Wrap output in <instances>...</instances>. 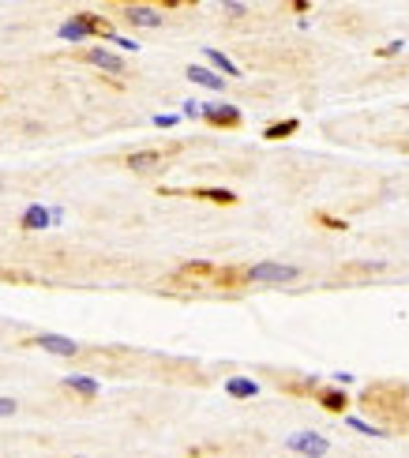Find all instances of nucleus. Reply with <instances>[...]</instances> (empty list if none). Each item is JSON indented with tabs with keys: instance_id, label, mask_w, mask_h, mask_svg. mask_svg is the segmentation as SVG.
<instances>
[{
	"instance_id": "nucleus-2",
	"label": "nucleus",
	"mask_w": 409,
	"mask_h": 458,
	"mask_svg": "<svg viewBox=\"0 0 409 458\" xmlns=\"http://www.w3.org/2000/svg\"><path fill=\"white\" fill-rule=\"evenodd\" d=\"M301 278V267L278 263V260H259L244 267V286H293Z\"/></svg>"
},
{
	"instance_id": "nucleus-24",
	"label": "nucleus",
	"mask_w": 409,
	"mask_h": 458,
	"mask_svg": "<svg viewBox=\"0 0 409 458\" xmlns=\"http://www.w3.org/2000/svg\"><path fill=\"white\" fill-rule=\"evenodd\" d=\"M372 53H375V61H391V57L406 53V42H387V45H375Z\"/></svg>"
},
{
	"instance_id": "nucleus-26",
	"label": "nucleus",
	"mask_w": 409,
	"mask_h": 458,
	"mask_svg": "<svg viewBox=\"0 0 409 458\" xmlns=\"http://www.w3.org/2000/svg\"><path fill=\"white\" fill-rule=\"evenodd\" d=\"M181 124V113H154V128H177Z\"/></svg>"
},
{
	"instance_id": "nucleus-12",
	"label": "nucleus",
	"mask_w": 409,
	"mask_h": 458,
	"mask_svg": "<svg viewBox=\"0 0 409 458\" xmlns=\"http://www.w3.org/2000/svg\"><path fill=\"white\" fill-rule=\"evenodd\" d=\"M72 19H75V23L83 27V31L91 34V38H105V42H109V38L117 34V31H113V23H109L105 15H94V12H75Z\"/></svg>"
},
{
	"instance_id": "nucleus-25",
	"label": "nucleus",
	"mask_w": 409,
	"mask_h": 458,
	"mask_svg": "<svg viewBox=\"0 0 409 458\" xmlns=\"http://www.w3.org/2000/svg\"><path fill=\"white\" fill-rule=\"evenodd\" d=\"M345 424L353 428V432H364V436H387L379 424H368V421H361V417H345Z\"/></svg>"
},
{
	"instance_id": "nucleus-3",
	"label": "nucleus",
	"mask_w": 409,
	"mask_h": 458,
	"mask_svg": "<svg viewBox=\"0 0 409 458\" xmlns=\"http://www.w3.org/2000/svg\"><path fill=\"white\" fill-rule=\"evenodd\" d=\"M181 143H169V147H139V151H128L124 154V169L132 173H154V169L165 165V154H177Z\"/></svg>"
},
{
	"instance_id": "nucleus-27",
	"label": "nucleus",
	"mask_w": 409,
	"mask_h": 458,
	"mask_svg": "<svg viewBox=\"0 0 409 458\" xmlns=\"http://www.w3.org/2000/svg\"><path fill=\"white\" fill-rule=\"evenodd\" d=\"M109 42H113V45H121V49H128V53H135V49H139L135 38H124V34H113Z\"/></svg>"
},
{
	"instance_id": "nucleus-1",
	"label": "nucleus",
	"mask_w": 409,
	"mask_h": 458,
	"mask_svg": "<svg viewBox=\"0 0 409 458\" xmlns=\"http://www.w3.org/2000/svg\"><path fill=\"white\" fill-rule=\"evenodd\" d=\"M364 413H372L383 432H409V383L402 380H375L357 398Z\"/></svg>"
},
{
	"instance_id": "nucleus-7",
	"label": "nucleus",
	"mask_w": 409,
	"mask_h": 458,
	"mask_svg": "<svg viewBox=\"0 0 409 458\" xmlns=\"http://www.w3.org/2000/svg\"><path fill=\"white\" fill-rule=\"evenodd\" d=\"M315 406H319L323 413H331V417H349V406H353V398H349L345 387L319 383V391H315Z\"/></svg>"
},
{
	"instance_id": "nucleus-18",
	"label": "nucleus",
	"mask_w": 409,
	"mask_h": 458,
	"mask_svg": "<svg viewBox=\"0 0 409 458\" xmlns=\"http://www.w3.org/2000/svg\"><path fill=\"white\" fill-rule=\"evenodd\" d=\"M188 195L203 199V203H218V207H237V192H229V188H192Z\"/></svg>"
},
{
	"instance_id": "nucleus-8",
	"label": "nucleus",
	"mask_w": 409,
	"mask_h": 458,
	"mask_svg": "<svg viewBox=\"0 0 409 458\" xmlns=\"http://www.w3.org/2000/svg\"><path fill=\"white\" fill-rule=\"evenodd\" d=\"M285 447L293 455H301V458H323V455H331V440L319 436V432H293V436H285Z\"/></svg>"
},
{
	"instance_id": "nucleus-14",
	"label": "nucleus",
	"mask_w": 409,
	"mask_h": 458,
	"mask_svg": "<svg viewBox=\"0 0 409 458\" xmlns=\"http://www.w3.org/2000/svg\"><path fill=\"white\" fill-rule=\"evenodd\" d=\"M203 57H207V64H211V72H218L222 79H237V75H244L241 68H237V64H233V61H229V57L222 53V49L207 45V49H203Z\"/></svg>"
},
{
	"instance_id": "nucleus-5",
	"label": "nucleus",
	"mask_w": 409,
	"mask_h": 458,
	"mask_svg": "<svg viewBox=\"0 0 409 458\" xmlns=\"http://www.w3.org/2000/svg\"><path fill=\"white\" fill-rule=\"evenodd\" d=\"M19 346H31V350H45V353H53V357H79V342L75 338H68V334H31V338H23Z\"/></svg>"
},
{
	"instance_id": "nucleus-22",
	"label": "nucleus",
	"mask_w": 409,
	"mask_h": 458,
	"mask_svg": "<svg viewBox=\"0 0 409 458\" xmlns=\"http://www.w3.org/2000/svg\"><path fill=\"white\" fill-rule=\"evenodd\" d=\"M57 34H61L64 42H72V45H83V42H91V34H87V31H83V27L75 23L72 15H68L64 23H61V31H57Z\"/></svg>"
},
{
	"instance_id": "nucleus-31",
	"label": "nucleus",
	"mask_w": 409,
	"mask_h": 458,
	"mask_svg": "<svg viewBox=\"0 0 409 458\" xmlns=\"http://www.w3.org/2000/svg\"><path fill=\"white\" fill-rule=\"evenodd\" d=\"M285 8H289V12H301V15H304V12H312V4H308V0H289Z\"/></svg>"
},
{
	"instance_id": "nucleus-29",
	"label": "nucleus",
	"mask_w": 409,
	"mask_h": 458,
	"mask_svg": "<svg viewBox=\"0 0 409 458\" xmlns=\"http://www.w3.org/2000/svg\"><path fill=\"white\" fill-rule=\"evenodd\" d=\"M15 413H19L15 398H0V417H15Z\"/></svg>"
},
{
	"instance_id": "nucleus-11",
	"label": "nucleus",
	"mask_w": 409,
	"mask_h": 458,
	"mask_svg": "<svg viewBox=\"0 0 409 458\" xmlns=\"http://www.w3.org/2000/svg\"><path fill=\"white\" fill-rule=\"evenodd\" d=\"M61 387H64V391H72L75 398H83V402H94L98 391H102V383H98L94 376H83V372L61 376Z\"/></svg>"
},
{
	"instance_id": "nucleus-13",
	"label": "nucleus",
	"mask_w": 409,
	"mask_h": 458,
	"mask_svg": "<svg viewBox=\"0 0 409 458\" xmlns=\"http://www.w3.org/2000/svg\"><path fill=\"white\" fill-rule=\"evenodd\" d=\"M184 75L192 79L195 87H207V91H225V79L218 75V72H211L207 64H188V68H184Z\"/></svg>"
},
{
	"instance_id": "nucleus-9",
	"label": "nucleus",
	"mask_w": 409,
	"mask_h": 458,
	"mask_svg": "<svg viewBox=\"0 0 409 458\" xmlns=\"http://www.w3.org/2000/svg\"><path fill=\"white\" fill-rule=\"evenodd\" d=\"M121 15H124L128 27H147V31H154V27L165 23V15H162L158 4H124Z\"/></svg>"
},
{
	"instance_id": "nucleus-6",
	"label": "nucleus",
	"mask_w": 409,
	"mask_h": 458,
	"mask_svg": "<svg viewBox=\"0 0 409 458\" xmlns=\"http://www.w3.org/2000/svg\"><path fill=\"white\" fill-rule=\"evenodd\" d=\"M79 61L102 68V72H109V75H128L124 57H121V53H113V49H105V45H87V49H79Z\"/></svg>"
},
{
	"instance_id": "nucleus-15",
	"label": "nucleus",
	"mask_w": 409,
	"mask_h": 458,
	"mask_svg": "<svg viewBox=\"0 0 409 458\" xmlns=\"http://www.w3.org/2000/svg\"><path fill=\"white\" fill-rule=\"evenodd\" d=\"M375 274H383V263H342L338 267V278H345V282H368Z\"/></svg>"
},
{
	"instance_id": "nucleus-28",
	"label": "nucleus",
	"mask_w": 409,
	"mask_h": 458,
	"mask_svg": "<svg viewBox=\"0 0 409 458\" xmlns=\"http://www.w3.org/2000/svg\"><path fill=\"white\" fill-rule=\"evenodd\" d=\"M222 12L233 15V19H244L248 15V4H233V0H229V4H222Z\"/></svg>"
},
{
	"instance_id": "nucleus-30",
	"label": "nucleus",
	"mask_w": 409,
	"mask_h": 458,
	"mask_svg": "<svg viewBox=\"0 0 409 458\" xmlns=\"http://www.w3.org/2000/svg\"><path fill=\"white\" fill-rule=\"evenodd\" d=\"M181 117H188V121H199V102H184Z\"/></svg>"
},
{
	"instance_id": "nucleus-20",
	"label": "nucleus",
	"mask_w": 409,
	"mask_h": 458,
	"mask_svg": "<svg viewBox=\"0 0 409 458\" xmlns=\"http://www.w3.org/2000/svg\"><path fill=\"white\" fill-rule=\"evenodd\" d=\"M211 286H222V290H244V267H218Z\"/></svg>"
},
{
	"instance_id": "nucleus-10",
	"label": "nucleus",
	"mask_w": 409,
	"mask_h": 458,
	"mask_svg": "<svg viewBox=\"0 0 409 458\" xmlns=\"http://www.w3.org/2000/svg\"><path fill=\"white\" fill-rule=\"evenodd\" d=\"M49 226H57V222H53V207H45V203H31L19 214V229L23 233H42Z\"/></svg>"
},
{
	"instance_id": "nucleus-21",
	"label": "nucleus",
	"mask_w": 409,
	"mask_h": 458,
	"mask_svg": "<svg viewBox=\"0 0 409 458\" xmlns=\"http://www.w3.org/2000/svg\"><path fill=\"white\" fill-rule=\"evenodd\" d=\"M312 222L331 229V233H349V222L345 218H338V214H331V211H312Z\"/></svg>"
},
{
	"instance_id": "nucleus-16",
	"label": "nucleus",
	"mask_w": 409,
	"mask_h": 458,
	"mask_svg": "<svg viewBox=\"0 0 409 458\" xmlns=\"http://www.w3.org/2000/svg\"><path fill=\"white\" fill-rule=\"evenodd\" d=\"M301 132V121L297 117H285V121H271L263 128V139L267 143H282V139H289V135H297Z\"/></svg>"
},
{
	"instance_id": "nucleus-4",
	"label": "nucleus",
	"mask_w": 409,
	"mask_h": 458,
	"mask_svg": "<svg viewBox=\"0 0 409 458\" xmlns=\"http://www.w3.org/2000/svg\"><path fill=\"white\" fill-rule=\"evenodd\" d=\"M199 121H207L211 128H225V132H237V128L244 124V113L237 105H229V102H199Z\"/></svg>"
},
{
	"instance_id": "nucleus-23",
	"label": "nucleus",
	"mask_w": 409,
	"mask_h": 458,
	"mask_svg": "<svg viewBox=\"0 0 409 458\" xmlns=\"http://www.w3.org/2000/svg\"><path fill=\"white\" fill-rule=\"evenodd\" d=\"M214 271H218V267L211 260H188L181 267V274H188V278H214Z\"/></svg>"
},
{
	"instance_id": "nucleus-32",
	"label": "nucleus",
	"mask_w": 409,
	"mask_h": 458,
	"mask_svg": "<svg viewBox=\"0 0 409 458\" xmlns=\"http://www.w3.org/2000/svg\"><path fill=\"white\" fill-rule=\"evenodd\" d=\"M72 458H91V455H72Z\"/></svg>"
},
{
	"instance_id": "nucleus-19",
	"label": "nucleus",
	"mask_w": 409,
	"mask_h": 458,
	"mask_svg": "<svg viewBox=\"0 0 409 458\" xmlns=\"http://www.w3.org/2000/svg\"><path fill=\"white\" fill-rule=\"evenodd\" d=\"M225 394L244 402V398H255L259 394V383L252 380V376H229V380H225Z\"/></svg>"
},
{
	"instance_id": "nucleus-17",
	"label": "nucleus",
	"mask_w": 409,
	"mask_h": 458,
	"mask_svg": "<svg viewBox=\"0 0 409 458\" xmlns=\"http://www.w3.org/2000/svg\"><path fill=\"white\" fill-rule=\"evenodd\" d=\"M278 387L289 394H297V398H315L319 391V380L315 376H304V380H289V376H278Z\"/></svg>"
}]
</instances>
